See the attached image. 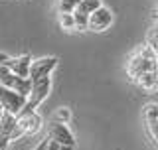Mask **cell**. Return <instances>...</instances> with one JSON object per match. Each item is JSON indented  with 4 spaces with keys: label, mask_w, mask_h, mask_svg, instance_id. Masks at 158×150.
I'll use <instances>...</instances> for the list:
<instances>
[{
    "label": "cell",
    "mask_w": 158,
    "mask_h": 150,
    "mask_svg": "<svg viewBox=\"0 0 158 150\" xmlns=\"http://www.w3.org/2000/svg\"><path fill=\"white\" fill-rule=\"evenodd\" d=\"M148 71H158V56L148 44H142L127 59V73L131 77V81H135L138 75Z\"/></svg>",
    "instance_id": "cell-1"
},
{
    "label": "cell",
    "mask_w": 158,
    "mask_h": 150,
    "mask_svg": "<svg viewBox=\"0 0 158 150\" xmlns=\"http://www.w3.org/2000/svg\"><path fill=\"white\" fill-rule=\"evenodd\" d=\"M57 22H59V26H61V30H65V32H73V30H75V18H73V12L59 14Z\"/></svg>",
    "instance_id": "cell-14"
},
{
    "label": "cell",
    "mask_w": 158,
    "mask_h": 150,
    "mask_svg": "<svg viewBox=\"0 0 158 150\" xmlns=\"http://www.w3.org/2000/svg\"><path fill=\"white\" fill-rule=\"evenodd\" d=\"M48 138L53 142H57L59 146H75V136L69 131L67 124L61 123H49L48 124Z\"/></svg>",
    "instance_id": "cell-6"
},
{
    "label": "cell",
    "mask_w": 158,
    "mask_h": 150,
    "mask_svg": "<svg viewBox=\"0 0 158 150\" xmlns=\"http://www.w3.org/2000/svg\"><path fill=\"white\" fill-rule=\"evenodd\" d=\"M24 105H26V97H22V95H18V93H14L0 85V107H2L4 113H10L16 117V115L22 113Z\"/></svg>",
    "instance_id": "cell-4"
},
{
    "label": "cell",
    "mask_w": 158,
    "mask_h": 150,
    "mask_svg": "<svg viewBox=\"0 0 158 150\" xmlns=\"http://www.w3.org/2000/svg\"><path fill=\"white\" fill-rule=\"evenodd\" d=\"M59 150H75V146H59Z\"/></svg>",
    "instance_id": "cell-19"
},
{
    "label": "cell",
    "mask_w": 158,
    "mask_h": 150,
    "mask_svg": "<svg viewBox=\"0 0 158 150\" xmlns=\"http://www.w3.org/2000/svg\"><path fill=\"white\" fill-rule=\"evenodd\" d=\"M2 113H4V111H2V107H0V117H2Z\"/></svg>",
    "instance_id": "cell-21"
},
{
    "label": "cell",
    "mask_w": 158,
    "mask_h": 150,
    "mask_svg": "<svg viewBox=\"0 0 158 150\" xmlns=\"http://www.w3.org/2000/svg\"><path fill=\"white\" fill-rule=\"evenodd\" d=\"M156 28H158V22H156Z\"/></svg>",
    "instance_id": "cell-22"
},
{
    "label": "cell",
    "mask_w": 158,
    "mask_h": 150,
    "mask_svg": "<svg viewBox=\"0 0 158 150\" xmlns=\"http://www.w3.org/2000/svg\"><path fill=\"white\" fill-rule=\"evenodd\" d=\"M52 121H53V123L67 124L69 121H71V111H69L67 107H59L57 111H53V115H52Z\"/></svg>",
    "instance_id": "cell-13"
},
{
    "label": "cell",
    "mask_w": 158,
    "mask_h": 150,
    "mask_svg": "<svg viewBox=\"0 0 158 150\" xmlns=\"http://www.w3.org/2000/svg\"><path fill=\"white\" fill-rule=\"evenodd\" d=\"M56 67H57V57H53V56L32 59V65H30V81H38V79L49 77Z\"/></svg>",
    "instance_id": "cell-5"
},
{
    "label": "cell",
    "mask_w": 158,
    "mask_h": 150,
    "mask_svg": "<svg viewBox=\"0 0 158 150\" xmlns=\"http://www.w3.org/2000/svg\"><path fill=\"white\" fill-rule=\"evenodd\" d=\"M111 26H113V12L105 6H101L89 16V30L91 32H105Z\"/></svg>",
    "instance_id": "cell-9"
},
{
    "label": "cell",
    "mask_w": 158,
    "mask_h": 150,
    "mask_svg": "<svg viewBox=\"0 0 158 150\" xmlns=\"http://www.w3.org/2000/svg\"><path fill=\"white\" fill-rule=\"evenodd\" d=\"M0 85L10 89V91H14V93H18V95H22V97H26V99H28L30 91H32V81H30V79L16 77V75L10 73V71H6L0 77Z\"/></svg>",
    "instance_id": "cell-7"
},
{
    "label": "cell",
    "mask_w": 158,
    "mask_h": 150,
    "mask_svg": "<svg viewBox=\"0 0 158 150\" xmlns=\"http://www.w3.org/2000/svg\"><path fill=\"white\" fill-rule=\"evenodd\" d=\"M34 150H49V138L46 136V138H44V140L40 142V144H38V146L34 148Z\"/></svg>",
    "instance_id": "cell-17"
},
{
    "label": "cell",
    "mask_w": 158,
    "mask_h": 150,
    "mask_svg": "<svg viewBox=\"0 0 158 150\" xmlns=\"http://www.w3.org/2000/svg\"><path fill=\"white\" fill-rule=\"evenodd\" d=\"M136 87L142 89L146 93H154L158 91V71H148V73H142L135 79Z\"/></svg>",
    "instance_id": "cell-10"
},
{
    "label": "cell",
    "mask_w": 158,
    "mask_h": 150,
    "mask_svg": "<svg viewBox=\"0 0 158 150\" xmlns=\"http://www.w3.org/2000/svg\"><path fill=\"white\" fill-rule=\"evenodd\" d=\"M101 6H103L101 0H81V4H79L73 12H77V14H81V16H87L89 18L95 10H99Z\"/></svg>",
    "instance_id": "cell-11"
},
{
    "label": "cell",
    "mask_w": 158,
    "mask_h": 150,
    "mask_svg": "<svg viewBox=\"0 0 158 150\" xmlns=\"http://www.w3.org/2000/svg\"><path fill=\"white\" fill-rule=\"evenodd\" d=\"M42 127L44 121L38 115V111H22L20 115H16V127L10 136V142H16L24 136H34L42 131Z\"/></svg>",
    "instance_id": "cell-2"
},
{
    "label": "cell",
    "mask_w": 158,
    "mask_h": 150,
    "mask_svg": "<svg viewBox=\"0 0 158 150\" xmlns=\"http://www.w3.org/2000/svg\"><path fill=\"white\" fill-rule=\"evenodd\" d=\"M52 77H44L38 81H32V91H30L26 105H24L22 111H36V109L48 99V95L52 93Z\"/></svg>",
    "instance_id": "cell-3"
},
{
    "label": "cell",
    "mask_w": 158,
    "mask_h": 150,
    "mask_svg": "<svg viewBox=\"0 0 158 150\" xmlns=\"http://www.w3.org/2000/svg\"><path fill=\"white\" fill-rule=\"evenodd\" d=\"M142 117H144V123H156L158 121V103H148L142 109Z\"/></svg>",
    "instance_id": "cell-12"
},
{
    "label": "cell",
    "mask_w": 158,
    "mask_h": 150,
    "mask_svg": "<svg viewBox=\"0 0 158 150\" xmlns=\"http://www.w3.org/2000/svg\"><path fill=\"white\" fill-rule=\"evenodd\" d=\"M32 56L24 53V56H18V57H8L4 61V65L10 73H14L16 77H22V79H30V65H32Z\"/></svg>",
    "instance_id": "cell-8"
},
{
    "label": "cell",
    "mask_w": 158,
    "mask_h": 150,
    "mask_svg": "<svg viewBox=\"0 0 158 150\" xmlns=\"http://www.w3.org/2000/svg\"><path fill=\"white\" fill-rule=\"evenodd\" d=\"M6 71H8V69H6V65H4V63H0V77H2V75L6 73Z\"/></svg>",
    "instance_id": "cell-18"
},
{
    "label": "cell",
    "mask_w": 158,
    "mask_h": 150,
    "mask_svg": "<svg viewBox=\"0 0 158 150\" xmlns=\"http://www.w3.org/2000/svg\"><path fill=\"white\" fill-rule=\"evenodd\" d=\"M79 4H81V0H57V10H59V14H69Z\"/></svg>",
    "instance_id": "cell-15"
},
{
    "label": "cell",
    "mask_w": 158,
    "mask_h": 150,
    "mask_svg": "<svg viewBox=\"0 0 158 150\" xmlns=\"http://www.w3.org/2000/svg\"><path fill=\"white\" fill-rule=\"evenodd\" d=\"M146 132H148V138L152 140V144L158 148V121L156 123H148L146 124Z\"/></svg>",
    "instance_id": "cell-16"
},
{
    "label": "cell",
    "mask_w": 158,
    "mask_h": 150,
    "mask_svg": "<svg viewBox=\"0 0 158 150\" xmlns=\"http://www.w3.org/2000/svg\"><path fill=\"white\" fill-rule=\"evenodd\" d=\"M156 22H158V6H156Z\"/></svg>",
    "instance_id": "cell-20"
}]
</instances>
